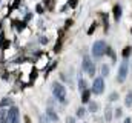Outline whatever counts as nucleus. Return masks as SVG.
Instances as JSON below:
<instances>
[{"label": "nucleus", "mask_w": 132, "mask_h": 123, "mask_svg": "<svg viewBox=\"0 0 132 123\" xmlns=\"http://www.w3.org/2000/svg\"><path fill=\"white\" fill-rule=\"evenodd\" d=\"M52 94H54V97L59 102L66 103V88L62 83H59V82H54L52 83Z\"/></svg>", "instance_id": "obj_1"}, {"label": "nucleus", "mask_w": 132, "mask_h": 123, "mask_svg": "<svg viewBox=\"0 0 132 123\" xmlns=\"http://www.w3.org/2000/svg\"><path fill=\"white\" fill-rule=\"evenodd\" d=\"M46 119L51 120V122H59V116H57V112H55L51 106L46 109Z\"/></svg>", "instance_id": "obj_7"}, {"label": "nucleus", "mask_w": 132, "mask_h": 123, "mask_svg": "<svg viewBox=\"0 0 132 123\" xmlns=\"http://www.w3.org/2000/svg\"><path fill=\"white\" fill-rule=\"evenodd\" d=\"M5 123H20V111L17 106H11L6 114V122Z\"/></svg>", "instance_id": "obj_3"}, {"label": "nucleus", "mask_w": 132, "mask_h": 123, "mask_svg": "<svg viewBox=\"0 0 132 123\" xmlns=\"http://www.w3.org/2000/svg\"><path fill=\"white\" fill-rule=\"evenodd\" d=\"M6 106H12V100L9 98V97H5V98H2L0 100V108H6Z\"/></svg>", "instance_id": "obj_8"}, {"label": "nucleus", "mask_w": 132, "mask_h": 123, "mask_svg": "<svg viewBox=\"0 0 132 123\" xmlns=\"http://www.w3.org/2000/svg\"><path fill=\"white\" fill-rule=\"evenodd\" d=\"M6 114H8V111L5 108H0V123L6 122Z\"/></svg>", "instance_id": "obj_14"}, {"label": "nucleus", "mask_w": 132, "mask_h": 123, "mask_svg": "<svg viewBox=\"0 0 132 123\" xmlns=\"http://www.w3.org/2000/svg\"><path fill=\"white\" fill-rule=\"evenodd\" d=\"M125 123H132V120L129 119V117H126V119H125Z\"/></svg>", "instance_id": "obj_22"}, {"label": "nucleus", "mask_w": 132, "mask_h": 123, "mask_svg": "<svg viewBox=\"0 0 132 123\" xmlns=\"http://www.w3.org/2000/svg\"><path fill=\"white\" fill-rule=\"evenodd\" d=\"M117 98H118V94H117V92H112V94L109 95V102H115Z\"/></svg>", "instance_id": "obj_18"}, {"label": "nucleus", "mask_w": 132, "mask_h": 123, "mask_svg": "<svg viewBox=\"0 0 132 123\" xmlns=\"http://www.w3.org/2000/svg\"><path fill=\"white\" fill-rule=\"evenodd\" d=\"M104 120L106 122L112 120V108L111 106H106V109H104Z\"/></svg>", "instance_id": "obj_11"}, {"label": "nucleus", "mask_w": 132, "mask_h": 123, "mask_svg": "<svg viewBox=\"0 0 132 123\" xmlns=\"http://www.w3.org/2000/svg\"><path fill=\"white\" fill-rule=\"evenodd\" d=\"M106 43L103 42V40H97L94 45H92V57H95V59H100V57H103L104 54H106Z\"/></svg>", "instance_id": "obj_2"}, {"label": "nucleus", "mask_w": 132, "mask_h": 123, "mask_svg": "<svg viewBox=\"0 0 132 123\" xmlns=\"http://www.w3.org/2000/svg\"><path fill=\"white\" fill-rule=\"evenodd\" d=\"M109 72H111V69H109V65H101V77H108L109 75Z\"/></svg>", "instance_id": "obj_13"}, {"label": "nucleus", "mask_w": 132, "mask_h": 123, "mask_svg": "<svg viewBox=\"0 0 132 123\" xmlns=\"http://www.w3.org/2000/svg\"><path fill=\"white\" fill-rule=\"evenodd\" d=\"M66 123H75V119L72 116H69V117H66Z\"/></svg>", "instance_id": "obj_21"}, {"label": "nucleus", "mask_w": 132, "mask_h": 123, "mask_svg": "<svg viewBox=\"0 0 132 123\" xmlns=\"http://www.w3.org/2000/svg\"><path fill=\"white\" fill-rule=\"evenodd\" d=\"M88 111H89V112H97V111H98V103H97V102H89Z\"/></svg>", "instance_id": "obj_12"}, {"label": "nucleus", "mask_w": 132, "mask_h": 123, "mask_svg": "<svg viewBox=\"0 0 132 123\" xmlns=\"http://www.w3.org/2000/svg\"><path fill=\"white\" fill-rule=\"evenodd\" d=\"M85 114H86V109H85V108H78V109H77V117H78V119H83Z\"/></svg>", "instance_id": "obj_17"}, {"label": "nucleus", "mask_w": 132, "mask_h": 123, "mask_svg": "<svg viewBox=\"0 0 132 123\" xmlns=\"http://www.w3.org/2000/svg\"><path fill=\"white\" fill-rule=\"evenodd\" d=\"M121 112H123V111H121V108H117V109H115V117H117V119H120V117H121Z\"/></svg>", "instance_id": "obj_20"}, {"label": "nucleus", "mask_w": 132, "mask_h": 123, "mask_svg": "<svg viewBox=\"0 0 132 123\" xmlns=\"http://www.w3.org/2000/svg\"><path fill=\"white\" fill-rule=\"evenodd\" d=\"M125 105L126 106H132V91H129L126 94V98H125Z\"/></svg>", "instance_id": "obj_15"}, {"label": "nucleus", "mask_w": 132, "mask_h": 123, "mask_svg": "<svg viewBox=\"0 0 132 123\" xmlns=\"http://www.w3.org/2000/svg\"><path fill=\"white\" fill-rule=\"evenodd\" d=\"M78 89H80L81 92L85 91V89H88V88H86V82H85L81 77H78Z\"/></svg>", "instance_id": "obj_16"}, {"label": "nucleus", "mask_w": 132, "mask_h": 123, "mask_svg": "<svg viewBox=\"0 0 132 123\" xmlns=\"http://www.w3.org/2000/svg\"><path fill=\"white\" fill-rule=\"evenodd\" d=\"M128 72H129V63H128V59H125L123 63L120 65L118 68V74H117V82L118 83H123L128 77Z\"/></svg>", "instance_id": "obj_4"}, {"label": "nucleus", "mask_w": 132, "mask_h": 123, "mask_svg": "<svg viewBox=\"0 0 132 123\" xmlns=\"http://www.w3.org/2000/svg\"><path fill=\"white\" fill-rule=\"evenodd\" d=\"M131 48H125V51H123V57H125V59H128V57H129V54H131Z\"/></svg>", "instance_id": "obj_19"}, {"label": "nucleus", "mask_w": 132, "mask_h": 123, "mask_svg": "<svg viewBox=\"0 0 132 123\" xmlns=\"http://www.w3.org/2000/svg\"><path fill=\"white\" fill-rule=\"evenodd\" d=\"M92 94H103L104 92V79L103 77H95L94 79V82H92V89H91Z\"/></svg>", "instance_id": "obj_5"}, {"label": "nucleus", "mask_w": 132, "mask_h": 123, "mask_svg": "<svg viewBox=\"0 0 132 123\" xmlns=\"http://www.w3.org/2000/svg\"><path fill=\"white\" fill-rule=\"evenodd\" d=\"M89 97H91V89H85L81 92V102L83 103H89Z\"/></svg>", "instance_id": "obj_9"}, {"label": "nucleus", "mask_w": 132, "mask_h": 123, "mask_svg": "<svg viewBox=\"0 0 132 123\" xmlns=\"http://www.w3.org/2000/svg\"><path fill=\"white\" fill-rule=\"evenodd\" d=\"M83 71H86V74L89 77L95 75V65L91 62V57H88V56L83 57Z\"/></svg>", "instance_id": "obj_6"}, {"label": "nucleus", "mask_w": 132, "mask_h": 123, "mask_svg": "<svg viewBox=\"0 0 132 123\" xmlns=\"http://www.w3.org/2000/svg\"><path fill=\"white\" fill-rule=\"evenodd\" d=\"M120 17H121V6L120 5H115L114 6V19L115 20H120Z\"/></svg>", "instance_id": "obj_10"}]
</instances>
